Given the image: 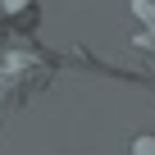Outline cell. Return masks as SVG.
Returning <instances> with one entry per match:
<instances>
[{
  "label": "cell",
  "instance_id": "1",
  "mask_svg": "<svg viewBox=\"0 0 155 155\" xmlns=\"http://www.w3.org/2000/svg\"><path fill=\"white\" fill-rule=\"evenodd\" d=\"M55 73V59L37 46H18L0 59V123L9 119V110L28 105V96H37Z\"/></svg>",
  "mask_w": 155,
  "mask_h": 155
},
{
  "label": "cell",
  "instance_id": "2",
  "mask_svg": "<svg viewBox=\"0 0 155 155\" xmlns=\"http://www.w3.org/2000/svg\"><path fill=\"white\" fill-rule=\"evenodd\" d=\"M5 9L14 18H23V32H32V23H37V5L32 0H5Z\"/></svg>",
  "mask_w": 155,
  "mask_h": 155
}]
</instances>
